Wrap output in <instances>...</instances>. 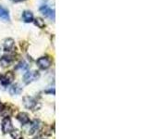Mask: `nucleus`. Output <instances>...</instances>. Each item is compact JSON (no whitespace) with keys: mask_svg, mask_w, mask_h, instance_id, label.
Returning <instances> with one entry per match:
<instances>
[{"mask_svg":"<svg viewBox=\"0 0 148 139\" xmlns=\"http://www.w3.org/2000/svg\"><path fill=\"white\" fill-rule=\"evenodd\" d=\"M38 78H39V73H37V71H27L23 76L24 83H27V85L35 81V80H37Z\"/></svg>","mask_w":148,"mask_h":139,"instance_id":"obj_1","label":"nucleus"},{"mask_svg":"<svg viewBox=\"0 0 148 139\" xmlns=\"http://www.w3.org/2000/svg\"><path fill=\"white\" fill-rule=\"evenodd\" d=\"M0 80H1V83L3 85H7L14 80V74L12 73L11 71H9V73H7L6 75L2 76Z\"/></svg>","mask_w":148,"mask_h":139,"instance_id":"obj_4","label":"nucleus"},{"mask_svg":"<svg viewBox=\"0 0 148 139\" xmlns=\"http://www.w3.org/2000/svg\"><path fill=\"white\" fill-rule=\"evenodd\" d=\"M22 18H23V20L25 22H32V20H34V15L31 11H24L23 14H22Z\"/></svg>","mask_w":148,"mask_h":139,"instance_id":"obj_9","label":"nucleus"},{"mask_svg":"<svg viewBox=\"0 0 148 139\" xmlns=\"http://www.w3.org/2000/svg\"><path fill=\"white\" fill-rule=\"evenodd\" d=\"M28 64L26 62H20L19 66L17 67V69H20V70H22V71H26L28 69Z\"/></svg>","mask_w":148,"mask_h":139,"instance_id":"obj_16","label":"nucleus"},{"mask_svg":"<svg viewBox=\"0 0 148 139\" xmlns=\"http://www.w3.org/2000/svg\"><path fill=\"white\" fill-rule=\"evenodd\" d=\"M35 24L38 26L39 28H44V22L41 19V18H37L35 20Z\"/></svg>","mask_w":148,"mask_h":139,"instance_id":"obj_15","label":"nucleus"},{"mask_svg":"<svg viewBox=\"0 0 148 139\" xmlns=\"http://www.w3.org/2000/svg\"><path fill=\"white\" fill-rule=\"evenodd\" d=\"M23 104L27 108H34L36 102L34 98H30V96H25V98H23Z\"/></svg>","mask_w":148,"mask_h":139,"instance_id":"obj_6","label":"nucleus"},{"mask_svg":"<svg viewBox=\"0 0 148 139\" xmlns=\"http://www.w3.org/2000/svg\"><path fill=\"white\" fill-rule=\"evenodd\" d=\"M40 11L42 12L46 17H48V18H50L51 20H55V10L50 8L48 6L43 5L40 7Z\"/></svg>","mask_w":148,"mask_h":139,"instance_id":"obj_2","label":"nucleus"},{"mask_svg":"<svg viewBox=\"0 0 148 139\" xmlns=\"http://www.w3.org/2000/svg\"><path fill=\"white\" fill-rule=\"evenodd\" d=\"M16 1H22V0H16Z\"/></svg>","mask_w":148,"mask_h":139,"instance_id":"obj_17","label":"nucleus"},{"mask_svg":"<svg viewBox=\"0 0 148 139\" xmlns=\"http://www.w3.org/2000/svg\"><path fill=\"white\" fill-rule=\"evenodd\" d=\"M11 136L14 139H22V134L18 130H14L11 132Z\"/></svg>","mask_w":148,"mask_h":139,"instance_id":"obj_14","label":"nucleus"},{"mask_svg":"<svg viewBox=\"0 0 148 139\" xmlns=\"http://www.w3.org/2000/svg\"><path fill=\"white\" fill-rule=\"evenodd\" d=\"M2 130L4 133H9L12 130V124H11V121L9 118H6L4 119L3 123H2Z\"/></svg>","mask_w":148,"mask_h":139,"instance_id":"obj_5","label":"nucleus"},{"mask_svg":"<svg viewBox=\"0 0 148 139\" xmlns=\"http://www.w3.org/2000/svg\"><path fill=\"white\" fill-rule=\"evenodd\" d=\"M14 45V40L9 38L5 41V44H4V47H5L6 50H10Z\"/></svg>","mask_w":148,"mask_h":139,"instance_id":"obj_12","label":"nucleus"},{"mask_svg":"<svg viewBox=\"0 0 148 139\" xmlns=\"http://www.w3.org/2000/svg\"><path fill=\"white\" fill-rule=\"evenodd\" d=\"M10 62H11V58L10 57H3L1 60H0V63L3 65V66H9L10 64Z\"/></svg>","mask_w":148,"mask_h":139,"instance_id":"obj_13","label":"nucleus"},{"mask_svg":"<svg viewBox=\"0 0 148 139\" xmlns=\"http://www.w3.org/2000/svg\"><path fill=\"white\" fill-rule=\"evenodd\" d=\"M40 123L38 121H34V123L31 124V128L29 129V134H34L35 132H37L39 130V127H40Z\"/></svg>","mask_w":148,"mask_h":139,"instance_id":"obj_10","label":"nucleus"},{"mask_svg":"<svg viewBox=\"0 0 148 139\" xmlns=\"http://www.w3.org/2000/svg\"><path fill=\"white\" fill-rule=\"evenodd\" d=\"M18 120L22 123V124H27L29 121H30V120H29V117L28 115L26 114V113H20V114L18 115Z\"/></svg>","mask_w":148,"mask_h":139,"instance_id":"obj_11","label":"nucleus"},{"mask_svg":"<svg viewBox=\"0 0 148 139\" xmlns=\"http://www.w3.org/2000/svg\"><path fill=\"white\" fill-rule=\"evenodd\" d=\"M0 19L5 20V22H7L9 20V10L7 8L3 7L0 6Z\"/></svg>","mask_w":148,"mask_h":139,"instance_id":"obj_7","label":"nucleus"},{"mask_svg":"<svg viewBox=\"0 0 148 139\" xmlns=\"http://www.w3.org/2000/svg\"><path fill=\"white\" fill-rule=\"evenodd\" d=\"M22 91V88L20 87L19 83L13 85L11 87H9V94L10 95H20Z\"/></svg>","mask_w":148,"mask_h":139,"instance_id":"obj_8","label":"nucleus"},{"mask_svg":"<svg viewBox=\"0 0 148 139\" xmlns=\"http://www.w3.org/2000/svg\"><path fill=\"white\" fill-rule=\"evenodd\" d=\"M46 1H47V0H46Z\"/></svg>","mask_w":148,"mask_h":139,"instance_id":"obj_18","label":"nucleus"},{"mask_svg":"<svg viewBox=\"0 0 148 139\" xmlns=\"http://www.w3.org/2000/svg\"><path fill=\"white\" fill-rule=\"evenodd\" d=\"M37 64H38V66L40 67L41 69L43 70H46L47 68H49L51 65V61L50 60H49L48 58H40L38 60H37Z\"/></svg>","mask_w":148,"mask_h":139,"instance_id":"obj_3","label":"nucleus"}]
</instances>
